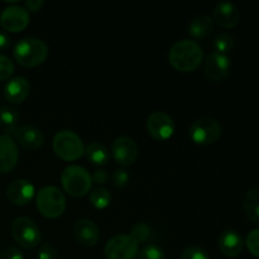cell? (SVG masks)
I'll list each match as a JSON object with an SVG mask.
<instances>
[{
  "mask_svg": "<svg viewBox=\"0 0 259 259\" xmlns=\"http://www.w3.org/2000/svg\"><path fill=\"white\" fill-rule=\"evenodd\" d=\"M18 147L9 134L0 136V174H7L17 166Z\"/></svg>",
  "mask_w": 259,
  "mask_h": 259,
  "instance_id": "obj_15",
  "label": "cell"
},
{
  "mask_svg": "<svg viewBox=\"0 0 259 259\" xmlns=\"http://www.w3.org/2000/svg\"><path fill=\"white\" fill-rule=\"evenodd\" d=\"M147 131L157 141H166L174 134L175 121L164 111H154L147 119Z\"/></svg>",
  "mask_w": 259,
  "mask_h": 259,
  "instance_id": "obj_9",
  "label": "cell"
},
{
  "mask_svg": "<svg viewBox=\"0 0 259 259\" xmlns=\"http://www.w3.org/2000/svg\"><path fill=\"white\" fill-rule=\"evenodd\" d=\"M243 209L250 222L259 224V187H253L245 192Z\"/></svg>",
  "mask_w": 259,
  "mask_h": 259,
  "instance_id": "obj_21",
  "label": "cell"
},
{
  "mask_svg": "<svg viewBox=\"0 0 259 259\" xmlns=\"http://www.w3.org/2000/svg\"><path fill=\"white\" fill-rule=\"evenodd\" d=\"M214 18L219 25L224 28H233L239 23L240 12L232 2H219L214 8Z\"/></svg>",
  "mask_w": 259,
  "mask_h": 259,
  "instance_id": "obj_17",
  "label": "cell"
},
{
  "mask_svg": "<svg viewBox=\"0 0 259 259\" xmlns=\"http://www.w3.org/2000/svg\"><path fill=\"white\" fill-rule=\"evenodd\" d=\"M91 179H93V181L95 182V184L104 185V184H106V181H108V174H106L105 169L99 168L94 172V175L91 176Z\"/></svg>",
  "mask_w": 259,
  "mask_h": 259,
  "instance_id": "obj_34",
  "label": "cell"
},
{
  "mask_svg": "<svg viewBox=\"0 0 259 259\" xmlns=\"http://www.w3.org/2000/svg\"><path fill=\"white\" fill-rule=\"evenodd\" d=\"M10 37L8 35L7 32L0 30V50H7L10 46Z\"/></svg>",
  "mask_w": 259,
  "mask_h": 259,
  "instance_id": "obj_36",
  "label": "cell"
},
{
  "mask_svg": "<svg viewBox=\"0 0 259 259\" xmlns=\"http://www.w3.org/2000/svg\"><path fill=\"white\" fill-rule=\"evenodd\" d=\"M0 123H2V121H0Z\"/></svg>",
  "mask_w": 259,
  "mask_h": 259,
  "instance_id": "obj_37",
  "label": "cell"
},
{
  "mask_svg": "<svg viewBox=\"0 0 259 259\" xmlns=\"http://www.w3.org/2000/svg\"><path fill=\"white\" fill-rule=\"evenodd\" d=\"M0 259H24V255L22 250L18 249L17 247L9 245L0 252Z\"/></svg>",
  "mask_w": 259,
  "mask_h": 259,
  "instance_id": "obj_33",
  "label": "cell"
},
{
  "mask_svg": "<svg viewBox=\"0 0 259 259\" xmlns=\"http://www.w3.org/2000/svg\"><path fill=\"white\" fill-rule=\"evenodd\" d=\"M12 235L20 247L27 249L35 248L42 239L39 227L28 217H18L13 220Z\"/></svg>",
  "mask_w": 259,
  "mask_h": 259,
  "instance_id": "obj_6",
  "label": "cell"
},
{
  "mask_svg": "<svg viewBox=\"0 0 259 259\" xmlns=\"http://www.w3.org/2000/svg\"><path fill=\"white\" fill-rule=\"evenodd\" d=\"M180 259H210L209 254L205 249L200 247H187L181 253Z\"/></svg>",
  "mask_w": 259,
  "mask_h": 259,
  "instance_id": "obj_29",
  "label": "cell"
},
{
  "mask_svg": "<svg viewBox=\"0 0 259 259\" xmlns=\"http://www.w3.org/2000/svg\"><path fill=\"white\" fill-rule=\"evenodd\" d=\"M37 209L46 218H58L65 212L66 197L56 186H45L38 191L35 197Z\"/></svg>",
  "mask_w": 259,
  "mask_h": 259,
  "instance_id": "obj_5",
  "label": "cell"
},
{
  "mask_svg": "<svg viewBox=\"0 0 259 259\" xmlns=\"http://www.w3.org/2000/svg\"><path fill=\"white\" fill-rule=\"evenodd\" d=\"M149 235H151V229L148 225L143 222L136 223L131 229V237H133L137 240V243H144L148 240Z\"/></svg>",
  "mask_w": 259,
  "mask_h": 259,
  "instance_id": "obj_26",
  "label": "cell"
},
{
  "mask_svg": "<svg viewBox=\"0 0 259 259\" xmlns=\"http://www.w3.org/2000/svg\"><path fill=\"white\" fill-rule=\"evenodd\" d=\"M111 152H113L114 158L119 164L131 166L136 162L139 151L134 139H132L131 137L121 136L115 138V141L113 142Z\"/></svg>",
  "mask_w": 259,
  "mask_h": 259,
  "instance_id": "obj_11",
  "label": "cell"
},
{
  "mask_svg": "<svg viewBox=\"0 0 259 259\" xmlns=\"http://www.w3.org/2000/svg\"><path fill=\"white\" fill-rule=\"evenodd\" d=\"M245 244H247L248 250H249L254 257L259 258V229L252 230V232L247 235Z\"/></svg>",
  "mask_w": 259,
  "mask_h": 259,
  "instance_id": "obj_30",
  "label": "cell"
},
{
  "mask_svg": "<svg viewBox=\"0 0 259 259\" xmlns=\"http://www.w3.org/2000/svg\"><path fill=\"white\" fill-rule=\"evenodd\" d=\"M128 172L123 168H116L115 171L113 172V176H111V181H113V185L115 187H124L128 184Z\"/></svg>",
  "mask_w": 259,
  "mask_h": 259,
  "instance_id": "obj_31",
  "label": "cell"
},
{
  "mask_svg": "<svg viewBox=\"0 0 259 259\" xmlns=\"http://www.w3.org/2000/svg\"><path fill=\"white\" fill-rule=\"evenodd\" d=\"M30 91L29 81L23 76H15L8 81L4 89V95L8 101L13 104H19L28 98Z\"/></svg>",
  "mask_w": 259,
  "mask_h": 259,
  "instance_id": "obj_19",
  "label": "cell"
},
{
  "mask_svg": "<svg viewBox=\"0 0 259 259\" xmlns=\"http://www.w3.org/2000/svg\"><path fill=\"white\" fill-rule=\"evenodd\" d=\"M214 30V20L209 15H196L189 24V33L196 39L206 38Z\"/></svg>",
  "mask_w": 259,
  "mask_h": 259,
  "instance_id": "obj_20",
  "label": "cell"
},
{
  "mask_svg": "<svg viewBox=\"0 0 259 259\" xmlns=\"http://www.w3.org/2000/svg\"><path fill=\"white\" fill-rule=\"evenodd\" d=\"M86 153H88V158L94 164H99V166L105 164L109 161V158H110L108 148L104 144L99 143V142H93V143L89 144Z\"/></svg>",
  "mask_w": 259,
  "mask_h": 259,
  "instance_id": "obj_22",
  "label": "cell"
},
{
  "mask_svg": "<svg viewBox=\"0 0 259 259\" xmlns=\"http://www.w3.org/2000/svg\"><path fill=\"white\" fill-rule=\"evenodd\" d=\"M18 118H19L18 111L15 110L13 106L7 105V106H3V108L0 109V121L7 126L8 133H10V132L15 128V124H17Z\"/></svg>",
  "mask_w": 259,
  "mask_h": 259,
  "instance_id": "obj_24",
  "label": "cell"
},
{
  "mask_svg": "<svg viewBox=\"0 0 259 259\" xmlns=\"http://www.w3.org/2000/svg\"><path fill=\"white\" fill-rule=\"evenodd\" d=\"M24 5L30 12H38V10L42 9V7L45 5V2L43 0H27L24 3Z\"/></svg>",
  "mask_w": 259,
  "mask_h": 259,
  "instance_id": "obj_35",
  "label": "cell"
},
{
  "mask_svg": "<svg viewBox=\"0 0 259 259\" xmlns=\"http://www.w3.org/2000/svg\"><path fill=\"white\" fill-rule=\"evenodd\" d=\"M73 235L77 243L85 247H94L100 238L99 228L93 220L80 219L73 227Z\"/></svg>",
  "mask_w": 259,
  "mask_h": 259,
  "instance_id": "obj_16",
  "label": "cell"
},
{
  "mask_svg": "<svg viewBox=\"0 0 259 259\" xmlns=\"http://www.w3.org/2000/svg\"><path fill=\"white\" fill-rule=\"evenodd\" d=\"M139 244L129 234H116L106 242L104 253L106 259H134Z\"/></svg>",
  "mask_w": 259,
  "mask_h": 259,
  "instance_id": "obj_7",
  "label": "cell"
},
{
  "mask_svg": "<svg viewBox=\"0 0 259 259\" xmlns=\"http://www.w3.org/2000/svg\"><path fill=\"white\" fill-rule=\"evenodd\" d=\"M57 250L48 243H43L38 250V259H57Z\"/></svg>",
  "mask_w": 259,
  "mask_h": 259,
  "instance_id": "obj_32",
  "label": "cell"
},
{
  "mask_svg": "<svg viewBox=\"0 0 259 259\" xmlns=\"http://www.w3.org/2000/svg\"><path fill=\"white\" fill-rule=\"evenodd\" d=\"M139 259H166V253L159 245L148 244L139 252Z\"/></svg>",
  "mask_w": 259,
  "mask_h": 259,
  "instance_id": "obj_27",
  "label": "cell"
},
{
  "mask_svg": "<svg viewBox=\"0 0 259 259\" xmlns=\"http://www.w3.org/2000/svg\"><path fill=\"white\" fill-rule=\"evenodd\" d=\"M14 72V63L8 56L0 53V81L7 80Z\"/></svg>",
  "mask_w": 259,
  "mask_h": 259,
  "instance_id": "obj_28",
  "label": "cell"
},
{
  "mask_svg": "<svg viewBox=\"0 0 259 259\" xmlns=\"http://www.w3.org/2000/svg\"><path fill=\"white\" fill-rule=\"evenodd\" d=\"M90 202L96 209H105L110 204L111 195L105 187H96L90 192Z\"/></svg>",
  "mask_w": 259,
  "mask_h": 259,
  "instance_id": "obj_23",
  "label": "cell"
},
{
  "mask_svg": "<svg viewBox=\"0 0 259 259\" xmlns=\"http://www.w3.org/2000/svg\"><path fill=\"white\" fill-rule=\"evenodd\" d=\"M55 153L65 161H76L85 152L82 139L77 133L70 129H63L56 133L52 142Z\"/></svg>",
  "mask_w": 259,
  "mask_h": 259,
  "instance_id": "obj_4",
  "label": "cell"
},
{
  "mask_svg": "<svg viewBox=\"0 0 259 259\" xmlns=\"http://www.w3.org/2000/svg\"><path fill=\"white\" fill-rule=\"evenodd\" d=\"M9 134H13L17 139L18 143L24 148L34 151V149L40 148L45 144V136L39 129L34 128L32 125H22L15 126Z\"/></svg>",
  "mask_w": 259,
  "mask_h": 259,
  "instance_id": "obj_14",
  "label": "cell"
},
{
  "mask_svg": "<svg viewBox=\"0 0 259 259\" xmlns=\"http://www.w3.org/2000/svg\"><path fill=\"white\" fill-rule=\"evenodd\" d=\"M204 50L199 42L181 39L175 43L168 52V61L172 67L181 72H191L202 62Z\"/></svg>",
  "mask_w": 259,
  "mask_h": 259,
  "instance_id": "obj_1",
  "label": "cell"
},
{
  "mask_svg": "<svg viewBox=\"0 0 259 259\" xmlns=\"http://www.w3.org/2000/svg\"><path fill=\"white\" fill-rule=\"evenodd\" d=\"M0 24L8 32H20L29 24V13L20 5H10L0 13Z\"/></svg>",
  "mask_w": 259,
  "mask_h": 259,
  "instance_id": "obj_10",
  "label": "cell"
},
{
  "mask_svg": "<svg viewBox=\"0 0 259 259\" xmlns=\"http://www.w3.org/2000/svg\"><path fill=\"white\" fill-rule=\"evenodd\" d=\"M230 58L219 52H211L205 60V73L212 81H222L229 75Z\"/></svg>",
  "mask_w": 259,
  "mask_h": 259,
  "instance_id": "obj_12",
  "label": "cell"
},
{
  "mask_svg": "<svg viewBox=\"0 0 259 259\" xmlns=\"http://www.w3.org/2000/svg\"><path fill=\"white\" fill-rule=\"evenodd\" d=\"M218 243H219V248L223 254L232 258L240 255V253L243 252V248H244L242 235L232 229L224 230L220 234Z\"/></svg>",
  "mask_w": 259,
  "mask_h": 259,
  "instance_id": "obj_18",
  "label": "cell"
},
{
  "mask_svg": "<svg viewBox=\"0 0 259 259\" xmlns=\"http://www.w3.org/2000/svg\"><path fill=\"white\" fill-rule=\"evenodd\" d=\"M13 55L19 65L35 67L45 62L47 58L48 46L39 38H23L15 43Z\"/></svg>",
  "mask_w": 259,
  "mask_h": 259,
  "instance_id": "obj_2",
  "label": "cell"
},
{
  "mask_svg": "<svg viewBox=\"0 0 259 259\" xmlns=\"http://www.w3.org/2000/svg\"><path fill=\"white\" fill-rule=\"evenodd\" d=\"M34 186L30 181L18 179L10 182L7 187V197L14 205H27L34 197Z\"/></svg>",
  "mask_w": 259,
  "mask_h": 259,
  "instance_id": "obj_13",
  "label": "cell"
},
{
  "mask_svg": "<svg viewBox=\"0 0 259 259\" xmlns=\"http://www.w3.org/2000/svg\"><path fill=\"white\" fill-rule=\"evenodd\" d=\"M212 46L215 48V52L223 53V55H227L229 51L233 50L234 47V38L232 37L228 33H220L215 37Z\"/></svg>",
  "mask_w": 259,
  "mask_h": 259,
  "instance_id": "obj_25",
  "label": "cell"
},
{
  "mask_svg": "<svg viewBox=\"0 0 259 259\" xmlns=\"http://www.w3.org/2000/svg\"><path fill=\"white\" fill-rule=\"evenodd\" d=\"M222 125L212 118H201L195 120L190 126V138L197 144H211L222 136Z\"/></svg>",
  "mask_w": 259,
  "mask_h": 259,
  "instance_id": "obj_8",
  "label": "cell"
},
{
  "mask_svg": "<svg viewBox=\"0 0 259 259\" xmlns=\"http://www.w3.org/2000/svg\"><path fill=\"white\" fill-rule=\"evenodd\" d=\"M63 189L71 196L80 197L88 194L93 186V179L88 169L78 164H71L63 169L61 175Z\"/></svg>",
  "mask_w": 259,
  "mask_h": 259,
  "instance_id": "obj_3",
  "label": "cell"
}]
</instances>
